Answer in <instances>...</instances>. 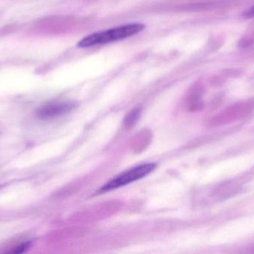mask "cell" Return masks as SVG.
Returning <instances> with one entry per match:
<instances>
[{"label":"cell","mask_w":254,"mask_h":254,"mask_svg":"<svg viewBox=\"0 0 254 254\" xmlns=\"http://www.w3.org/2000/svg\"><path fill=\"white\" fill-rule=\"evenodd\" d=\"M140 108H135L131 110L128 114L127 115L125 119V125L127 128H131L135 125L137 121L138 120L140 116Z\"/></svg>","instance_id":"4"},{"label":"cell","mask_w":254,"mask_h":254,"mask_svg":"<svg viewBox=\"0 0 254 254\" xmlns=\"http://www.w3.org/2000/svg\"><path fill=\"white\" fill-rule=\"evenodd\" d=\"M144 28L145 25L139 22L119 25L110 29L89 34L80 40L77 43V46L80 48H89L119 41L135 35L141 32Z\"/></svg>","instance_id":"1"},{"label":"cell","mask_w":254,"mask_h":254,"mask_svg":"<svg viewBox=\"0 0 254 254\" xmlns=\"http://www.w3.org/2000/svg\"><path fill=\"white\" fill-rule=\"evenodd\" d=\"M155 167H156V164H153V163L141 164V165L134 167V168L127 170L109 181L107 184L104 185L100 189L98 192H108V191L118 189L121 186H124L128 183L136 181V180H140V179L146 177L149 173L152 172L155 169Z\"/></svg>","instance_id":"2"},{"label":"cell","mask_w":254,"mask_h":254,"mask_svg":"<svg viewBox=\"0 0 254 254\" xmlns=\"http://www.w3.org/2000/svg\"><path fill=\"white\" fill-rule=\"evenodd\" d=\"M243 16L245 18H253L254 17V5L252 6L251 8L248 9L247 10L243 13Z\"/></svg>","instance_id":"6"},{"label":"cell","mask_w":254,"mask_h":254,"mask_svg":"<svg viewBox=\"0 0 254 254\" xmlns=\"http://www.w3.org/2000/svg\"><path fill=\"white\" fill-rule=\"evenodd\" d=\"M31 244H32V242L31 241L22 243L20 246H19L17 248H16V249H14L15 250L13 251L12 252L15 254L24 253V252H26V251L31 247Z\"/></svg>","instance_id":"5"},{"label":"cell","mask_w":254,"mask_h":254,"mask_svg":"<svg viewBox=\"0 0 254 254\" xmlns=\"http://www.w3.org/2000/svg\"><path fill=\"white\" fill-rule=\"evenodd\" d=\"M74 107L75 104L73 101H54L39 107L37 116L42 119H55L66 114Z\"/></svg>","instance_id":"3"}]
</instances>
